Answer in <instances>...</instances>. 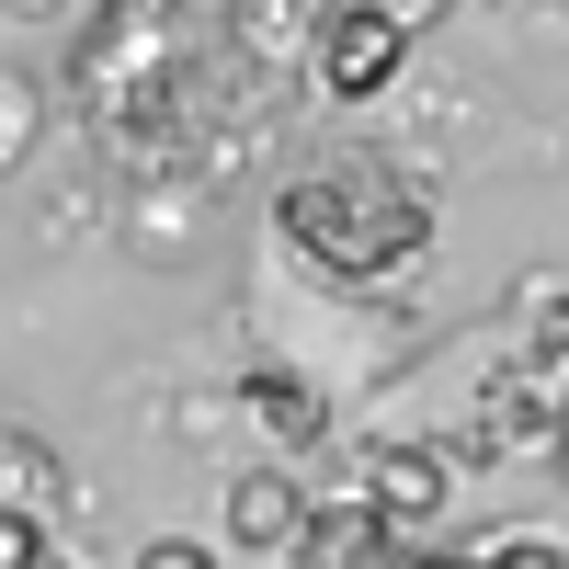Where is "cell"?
<instances>
[{
	"label": "cell",
	"instance_id": "11",
	"mask_svg": "<svg viewBox=\"0 0 569 569\" xmlns=\"http://www.w3.org/2000/svg\"><path fill=\"white\" fill-rule=\"evenodd\" d=\"M46 569H58V558H46Z\"/></svg>",
	"mask_w": 569,
	"mask_h": 569
},
{
	"label": "cell",
	"instance_id": "6",
	"mask_svg": "<svg viewBox=\"0 0 569 569\" xmlns=\"http://www.w3.org/2000/svg\"><path fill=\"white\" fill-rule=\"evenodd\" d=\"M240 410H251V421H273V433L297 445V456L330 433V399L308 388V376H273V365H251V376H240Z\"/></svg>",
	"mask_w": 569,
	"mask_h": 569
},
{
	"label": "cell",
	"instance_id": "9",
	"mask_svg": "<svg viewBox=\"0 0 569 569\" xmlns=\"http://www.w3.org/2000/svg\"><path fill=\"white\" fill-rule=\"evenodd\" d=\"M467 569H569V558H558V536H501V547H479Z\"/></svg>",
	"mask_w": 569,
	"mask_h": 569
},
{
	"label": "cell",
	"instance_id": "7",
	"mask_svg": "<svg viewBox=\"0 0 569 569\" xmlns=\"http://www.w3.org/2000/svg\"><path fill=\"white\" fill-rule=\"evenodd\" d=\"M23 149H34V80H23V69H0V171H12Z\"/></svg>",
	"mask_w": 569,
	"mask_h": 569
},
{
	"label": "cell",
	"instance_id": "5",
	"mask_svg": "<svg viewBox=\"0 0 569 569\" xmlns=\"http://www.w3.org/2000/svg\"><path fill=\"white\" fill-rule=\"evenodd\" d=\"M284 558H297V569H410V547L376 525L365 501H308V525H297Z\"/></svg>",
	"mask_w": 569,
	"mask_h": 569
},
{
	"label": "cell",
	"instance_id": "2",
	"mask_svg": "<svg viewBox=\"0 0 569 569\" xmlns=\"http://www.w3.org/2000/svg\"><path fill=\"white\" fill-rule=\"evenodd\" d=\"M410 23L388 12V0H342V12L319 23V46H308V80L330 91V103H388L399 91V69H410Z\"/></svg>",
	"mask_w": 569,
	"mask_h": 569
},
{
	"label": "cell",
	"instance_id": "4",
	"mask_svg": "<svg viewBox=\"0 0 569 569\" xmlns=\"http://www.w3.org/2000/svg\"><path fill=\"white\" fill-rule=\"evenodd\" d=\"M297 525H308L297 467H240V479H228V547H240L251 569H273L284 547H297Z\"/></svg>",
	"mask_w": 569,
	"mask_h": 569
},
{
	"label": "cell",
	"instance_id": "1",
	"mask_svg": "<svg viewBox=\"0 0 569 569\" xmlns=\"http://www.w3.org/2000/svg\"><path fill=\"white\" fill-rule=\"evenodd\" d=\"M273 240L319 284H342V297H388V284H410L421 251H433V194H421L388 149H353L342 137V149H308L273 182Z\"/></svg>",
	"mask_w": 569,
	"mask_h": 569
},
{
	"label": "cell",
	"instance_id": "3",
	"mask_svg": "<svg viewBox=\"0 0 569 569\" xmlns=\"http://www.w3.org/2000/svg\"><path fill=\"white\" fill-rule=\"evenodd\" d=\"M353 501L410 547L421 525H445V501H456V456L421 445V433H388V445H365V490H353Z\"/></svg>",
	"mask_w": 569,
	"mask_h": 569
},
{
	"label": "cell",
	"instance_id": "10",
	"mask_svg": "<svg viewBox=\"0 0 569 569\" xmlns=\"http://www.w3.org/2000/svg\"><path fill=\"white\" fill-rule=\"evenodd\" d=\"M137 569H217V547H206V536H149Z\"/></svg>",
	"mask_w": 569,
	"mask_h": 569
},
{
	"label": "cell",
	"instance_id": "8",
	"mask_svg": "<svg viewBox=\"0 0 569 569\" xmlns=\"http://www.w3.org/2000/svg\"><path fill=\"white\" fill-rule=\"evenodd\" d=\"M0 569H46V512L34 501H0Z\"/></svg>",
	"mask_w": 569,
	"mask_h": 569
}]
</instances>
